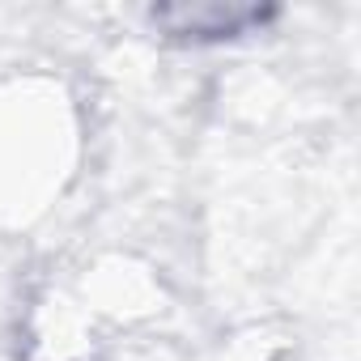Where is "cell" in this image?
I'll return each instance as SVG.
<instances>
[{"instance_id": "1", "label": "cell", "mask_w": 361, "mask_h": 361, "mask_svg": "<svg viewBox=\"0 0 361 361\" xmlns=\"http://www.w3.org/2000/svg\"><path fill=\"white\" fill-rule=\"evenodd\" d=\"M161 26H170L174 35H243L247 26H259L268 18L264 5H174V9H157L153 13Z\"/></svg>"}]
</instances>
